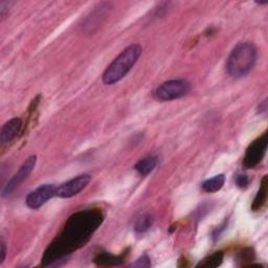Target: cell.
Wrapping results in <instances>:
<instances>
[{"mask_svg": "<svg viewBox=\"0 0 268 268\" xmlns=\"http://www.w3.org/2000/svg\"><path fill=\"white\" fill-rule=\"evenodd\" d=\"M236 183L239 187H246L249 183V178L246 175H238L237 178H236Z\"/></svg>", "mask_w": 268, "mask_h": 268, "instance_id": "obj_17", "label": "cell"}, {"mask_svg": "<svg viewBox=\"0 0 268 268\" xmlns=\"http://www.w3.org/2000/svg\"><path fill=\"white\" fill-rule=\"evenodd\" d=\"M150 266H151V261L147 255H143L139 259H137L134 263H132L130 265V267H139V268L150 267Z\"/></svg>", "mask_w": 268, "mask_h": 268, "instance_id": "obj_16", "label": "cell"}, {"mask_svg": "<svg viewBox=\"0 0 268 268\" xmlns=\"http://www.w3.org/2000/svg\"><path fill=\"white\" fill-rule=\"evenodd\" d=\"M157 164H159V159H157L156 156H148L143 160H140L134 166V169L141 176H146L156 168Z\"/></svg>", "mask_w": 268, "mask_h": 268, "instance_id": "obj_10", "label": "cell"}, {"mask_svg": "<svg viewBox=\"0 0 268 268\" xmlns=\"http://www.w3.org/2000/svg\"><path fill=\"white\" fill-rule=\"evenodd\" d=\"M258 52L253 43L242 42L236 45L227 58L226 70L233 78H242L254 68Z\"/></svg>", "mask_w": 268, "mask_h": 268, "instance_id": "obj_3", "label": "cell"}, {"mask_svg": "<svg viewBox=\"0 0 268 268\" xmlns=\"http://www.w3.org/2000/svg\"><path fill=\"white\" fill-rule=\"evenodd\" d=\"M141 52L143 50L138 44H132L125 49L104 71L103 83L105 85H113L120 82L136 64Z\"/></svg>", "mask_w": 268, "mask_h": 268, "instance_id": "obj_2", "label": "cell"}, {"mask_svg": "<svg viewBox=\"0 0 268 268\" xmlns=\"http://www.w3.org/2000/svg\"><path fill=\"white\" fill-rule=\"evenodd\" d=\"M104 216L99 210L81 211L73 214L45 250L42 258L43 265H52L84 246L102 224Z\"/></svg>", "mask_w": 268, "mask_h": 268, "instance_id": "obj_1", "label": "cell"}, {"mask_svg": "<svg viewBox=\"0 0 268 268\" xmlns=\"http://www.w3.org/2000/svg\"><path fill=\"white\" fill-rule=\"evenodd\" d=\"M23 127L22 120L19 118H14L7 122L0 131V143L3 146L11 143L20 134Z\"/></svg>", "mask_w": 268, "mask_h": 268, "instance_id": "obj_9", "label": "cell"}, {"mask_svg": "<svg viewBox=\"0 0 268 268\" xmlns=\"http://www.w3.org/2000/svg\"><path fill=\"white\" fill-rule=\"evenodd\" d=\"M123 261H124L123 258L113 256L108 253L100 254L96 259H94V262H96V264L99 266H118L121 265Z\"/></svg>", "mask_w": 268, "mask_h": 268, "instance_id": "obj_13", "label": "cell"}, {"mask_svg": "<svg viewBox=\"0 0 268 268\" xmlns=\"http://www.w3.org/2000/svg\"><path fill=\"white\" fill-rule=\"evenodd\" d=\"M37 163V157L36 156H30L23 163V165L20 167L18 172L10 179V181L5 185L3 190V197H6L10 195L16 187H17L24 179L27 178V176L30 174L33 170L35 169Z\"/></svg>", "mask_w": 268, "mask_h": 268, "instance_id": "obj_8", "label": "cell"}, {"mask_svg": "<svg viewBox=\"0 0 268 268\" xmlns=\"http://www.w3.org/2000/svg\"><path fill=\"white\" fill-rule=\"evenodd\" d=\"M223 261V253L222 251H217V253L209 256L208 258L203 259L197 267H218L221 265Z\"/></svg>", "mask_w": 268, "mask_h": 268, "instance_id": "obj_15", "label": "cell"}, {"mask_svg": "<svg viewBox=\"0 0 268 268\" xmlns=\"http://www.w3.org/2000/svg\"><path fill=\"white\" fill-rule=\"evenodd\" d=\"M266 199H267V176L265 175L262 179L261 186L254 199V202L251 204V210L255 212L260 211L264 207Z\"/></svg>", "mask_w": 268, "mask_h": 268, "instance_id": "obj_12", "label": "cell"}, {"mask_svg": "<svg viewBox=\"0 0 268 268\" xmlns=\"http://www.w3.org/2000/svg\"><path fill=\"white\" fill-rule=\"evenodd\" d=\"M191 89V84L185 80H171L163 83L155 90L157 100L167 102L184 97Z\"/></svg>", "mask_w": 268, "mask_h": 268, "instance_id": "obj_4", "label": "cell"}, {"mask_svg": "<svg viewBox=\"0 0 268 268\" xmlns=\"http://www.w3.org/2000/svg\"><path fill=\"white\" fill-rule=\"evenodd\" d=\"M153 224V218L149 214H144L136 219L134 223V231L137 234L146 233Z\"/></svg>", "mask_w": 268, "mask_h": 268, "instance_id": "obj_14", "label": "cell"}, {"mask_svg": "<svg viewBox=\"0 0 268 268\" xmlns=\"http://www.w3.org/2000/svg\"><path fill=\"white\" fill-rule=\"evenodd\" d=\"M268 146V134L265 132L249 145L243 159V167L245 169H253L257 167L263 160Z\"/></svg>", "mask_w": 268, "mask_h": 268, "instance_id": "obj_5", "label": "cell"}, {"mask_svg": "<svg viewBox=\"0 0 268 268\" xmlns=\"http://www.w3.org/2000/svg\"><path fill=\"white\" fill-rule=\"evenodd\" d=\"M57 186L54 184H44L30 192L26 197V206L31 210H37L41 208L50 199L56 196Z\"/></svg>", "mask_w": 268, "mask_h": 268, "instance_id": "obj_7", "label": "cell"}, {"mask_svg": "<svg viewBox=\"0 0 268 268\" xmlns=\"http://www.w3.org/2000/svg\"><path fill=\"white\" fill-rule=\"evenodd\" d=\"M225 182V176L223 174L216 175L213 178H210L202 183V190L207 193H215L222 188Z\"/></svg>", "mask_w": 268, "mask_h": 268, "instance_id": "obj_11", "label": "cell"}, {"mask_svg": "<svg viewBox=\"0 0 268 268\" xmlns=\"http://www.w3.org/2000/svg\"><path fill=\"white\" fill-rule=\"evenodd\" d=\"M7 255V246L4 239L0 241V264H3Z\"/></svg>", "mask_w": 268, "mask_h": 268, "instance_id": "obj_18", "label": "cell"}, {"mask_svg": "<svg viewBox=\"0 0 268 268\" xmlns=\"http://www.w3.org/2000/svg\"><path fill=\"white\" fill-rule=\"evenodd\" d=\"M91 176L89 174H82L75 178H72L61 185L57 186L56 196L60 198H70L78 195L89 184Z\"/></svg>", "mask_w": 268, "mask_h": 268, "instance_id": "obj_6", "label": "cell"}, {"mask_svg": "<svg viewBox=\"0 0 268 268\" xmlns=\"http://www.w3.org/2000/svg\"><path fill=\"white\" fill-rule=\"evenodd\" d=\"M11 5L12 3H9V2H0V15H2L3 18H5V16L7 12L9 11Z\"/></svg>", "mask_w": 268, "mask_h": 268, "instance_id": "obj_19", "label": "cell"}]
</instances>
